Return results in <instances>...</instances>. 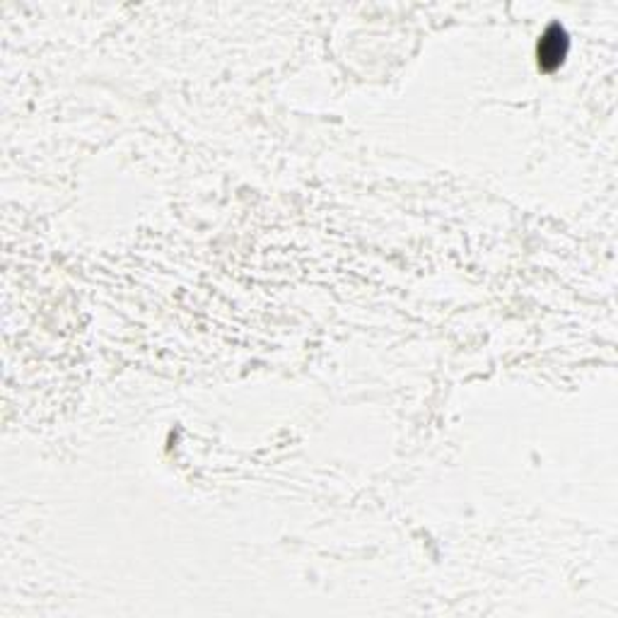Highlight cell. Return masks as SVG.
Segmentation results:
<instances>
[{"label": "cell", "mask_w": 618, "mask_h": 618, "mask_svg": "<svg viewBox=\"0 0 618 618\" xmlns=\"http://www.w3.org/2000/svg\"><path fill=\"white\" fill-rule=\"evenodd\" d=\"M567 52V35L559 25L546 29V35L539 42V63L546 70H553L559 63H563Z\"/></svg>", "instance_id": "cell-1"}]
</instances>
